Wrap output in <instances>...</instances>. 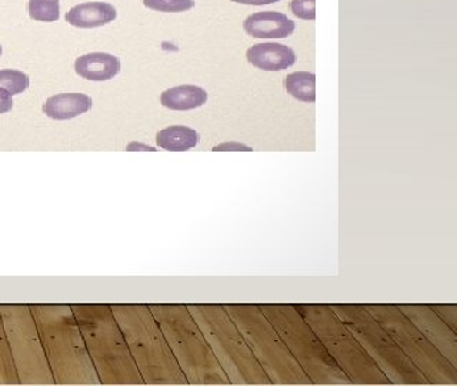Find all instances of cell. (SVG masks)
<instances>
[{"mask_svg": "<svg viewBox=\"0 0 457 386\" xmlns=\"http://www.w3.org/2000/svg\"><path fill=\"white\" fill-rule=\"evenodd\" d=\"M30 311L39 331L54 383H100L71 305H30Z\"/></svg>", "mask_w": 457, "mask_h": 386, "instance_id": "cell-1", "label": "cell"}, {"mask_svg": "<svg viewBox=\"0 0 457 386\" xmlns=\"http://www.w3.org/2000/svg\"><path fill=\"white\" fill-rule=\"evenodd\" d=\"M102 385H145L111 305H71Z\"/></svg>", "mask_w": 457, "mask_h": 386, "instance_id": "cell-2", "label": "cell"}, {"mask_svg": "<svg viewBox=\"0 0 457 386\" xmlns=\"http://www.w3.org/2000/svg\"><path fill=\"white\" fill-rule=\"evenodd\" d=\"M145 385H189L149 305H111Z\"/></svg>", "mask_w": 457, "mask_h": 386, "instance_id": "cell-3", "label": "cell"}, {"mask_svg": "<svg viewBox=\"0 0 457 386\" xmlns=\"http://www.w3.org/2000/svg\"><path fill=\"white\" fill-rule=\"evenodd\" d=\"M149 309L189 385H230L186 305L156 304L149 305Z\"/></svg>", "mask_w": 457, "mask_h": 386, "instance_id": "cell-4", "label": "cell"}, {"mask_svg": "<svg viewBox=\"0 0 457 386\" xmlns=\"http://www.w3.org/2000/svg\"><path fill=\"white\" fill-rule=\"evenodd\" d=\"M211 345L230 385H271L249 343L223 305H186Z\"/></svg>", "mask_w": 457, "mask_h": 386, "instance_id": "cell-5", "label": "cell"}, {"mask_svg": "<svg viewBox=\"0 0 457 386\" xmlns=\"http://www.w3.org/2000/svg\"><path fill=\"white\" fill-rule=\"evenodd\" d=\"M271 385H313L259 305H223Z\"/></svg>", "mask_w": 457, "mask_h": 386, "instance_id": "cell-6", "label": "cell"}, {"mask_svg": "<svg viewBox=\"0 0 457 386\" xmlns=\"http://www.w3.org/2000/svg\"><path fill=\"white\" fill-rule=\"evenodd\" d=\"M293 306L318 333L352 385H393L330 305L299 304Z\"/></svg>", "mask_w": 457, "mask_h": 386, "instance_id": "cell-7", "label": "cell"}, {"mask_svg": "<svg viewBox=\"0 0 457 386\" xmlns=\"http://www.w3.org/2000/svg\"><path fill=\"white\" fill-rule=\"evenodd\" d=\"M313 385H352L318 333L290 304H259Z\"/></svg>", "mask_w": 457, "mask_h": 386, "instance_id": "cell-8", "label": "cell"}, {"mask_svg": "<svg viewBox=\"0 0 457 386\" xmlns=\"http://www.w3.org/2000/svg\"><path fill=\"white\" fill-rule=\"evenodd\" d=\"M330 307L356 336V340L393 385H428L425 375L414 366L413 362L363 305L332 304Z\"/></svg>", "mask_w": 457, "mask_h": 386, "instance_id": "cell-9", "label": "cell"}, {"mask_svg": "<svg viewBox=\"0 0 457 386\" xmlns=\"http://www.w3.org/2000/svg\"><path fill=\"white\" fill-rule=\"evenodd\" d=\"M378 325L392 336L428 385H457V368L433 347V343L411 323L396 305L361 304Z\"/></svg>", "mask_w": 457, "mask_h": 386, "instance_id": "cell-10", "label": "cell"}, {"mask_svg": "<svg viewBox=\"0 0 457 386\" xmlns=\"http://www.w3.org/2000/svg\"><path fill=\"white\" fill-rule=\"evenodd\" d=\"M0 315L21 383H54L30 305H0Z\"/></svg>", "mask_w": 457, "mask_h": 386, "instance_id": "cell-11", "label": "cell"}, {"mask_svg": "<svg viewBox=\"0 0 457 386\" xmlns=\"http://www.w3.org/2000/svg\"><path fill=\"white\" fill-rule=\"evenodd\" d=\"M416 328L433 343V347L457 368V333L439 318L428 305H396Z\"/></svg>", "mask_w": 457, "mask_h": 386, "instance_id": "cell-12", "label": "cell"}, {"mask_svg": "<svg viewBox=\"0 0 457 386\" xmlns=\"http://www.w3.org/2000/svg\"><path fill=\"white\" fill-rule=\"evenodd\" d=\"M243 29L256 39H285L295 32V21L280 12H257L243 21Z\"/></svg>", "mask_w": 457, "mask_h": 386, "instance_id": "cell-13", "label": "cell"}, {"mask_svg": "<svg viewBox=\"0 0 457 386\" xmlns=\"http://www.w3.org/2000/svg\"><path fill=\"white\" fill-rule=\"evenodd\" d=\"M247 61L254 68L268 71H280L290 68L296 61V55L282 43H257L247 50Z\"/></svg>", "mask_w": 457, "mask_h": 386, "instance_id": "cell-14", "label": "cell"}, {"mask_svg": "<svg viewBox=\"0 0 457 386\" xmlns=\"http://www.w3.org/2000/svg\"><path fill=\"white\" fill-rule=\"evenodd\" d=\"M121 63L119 57L104 52H92L78 57L75 71L80 78L92 82H106L120 73Z\"/></svg>", "mask_w": 457, "mask_h": 386, "instance_id": "cell-15", "label": "cell"}, {"mask_svg": "<svg viewBox=\"0 0 457 386\" xmlns=\"http://www.w3.org/2000/svg\"><path fill=\"white\" fill-rule=\"evenodd\" d=\"M118 18V12L107 2H86L71 7L66 13V21L75 28L92 29L111 23Z\"/></svg>", "mask_w": 457, "mask_h": 386, "instance_id": "cell-16", "label": "cell"}, {"mask_svg": "<svg viewBox=\"0 0 457 386\" xmlns=\"http://www.w3.org/2000/svg\"><path fill=\"white\" fill-rule=\"evenodd\" d=\"M92 105V99L86 93H59L45 102L43 113L54 121H68L90 111Z\"/></svg>", "mask_w": 457, "mask_h": 386, "instance_id": "cell-17", "label": "cell"}, {"mask_svg": "<svg viewBox=\"0 0 457 386\" xmlns=\"http://www.w3.org/2000/svg\"><path fill=\"white\" fill-rule=\"evenodd\" d=\"M206 90L196 85H180L164 90L161 95V104L170 111H192L204 106L207 102Z\"/></svg>", "mask_w": 457, "mask_h": 386, "instance_id": "cell-18", "label": "cell"}, {"mask_svg": "<svg viewBox=\"0 0 457 386\" xmlns=\"http://www.w3.org/2000/svg\"><path fill=\"white\" fill-rule=\"evenodd\" d=\"M200 136L195 129L187 126H169L157 133V147L169 152H186L197 147Z\"/></svg>", "mask_w": 457, "mask_h": 386, "instance_id": "cell-19", "label": "cell"}, {"mask_svg": "<svg viewBox=\"0 0 457 386\" xmlns=\"http://www.w3.org/2000/svg\"><path fill=\"white\" fill-rule=\"evenodd\" d=\"M286 92L300 102L313 104L316 102V76L309 71L290 73L283 82Z\"/></svg>", "mask_w": 457, "mask_h": 386, "instance_id": "cell-20", "label": "cell"}, {"mask_svg": "<svg viewBox=\"0 0 457 386\" xmlns=\"http://www.w3.org/2000/svg\"><path fill=\"white\" fill-rule=\"evenodd\" d=\"M16 383H21V381L14 366L11 347H9L4 321L0 315V385H16Z\"/></svg>", "mask_w": 457, "mask_h": 386, "instance_id": "cell-21", "label": "cell"}, {"mask_svg": "<svg viewBox=\"0 0 457 386\" xmlns=\"http://www.w3.org/2000/svg\"><path fill=\"white\" fill-rule=\"evenodd\" d=\"M28 13L33 21H56L61 18L59 0H29Z\"/></svg>", "mask_w": 457, "mask_h": 386, "instance_id": "cell-22", "label": "cell"}, {"mask_svg": "<svg viewBox=\"0 0 457 386\" xmlns=\"http://www.w3.org/2000/svg\"><path fill=\"white\" fill-rule=\"evenodd\" d=\"M30 85L29 76L16 69H2L0 71V88H4L11 96L25 92Z\"/></svg>", "mask_w": 457, "mask_h": 386, "instance_id": "cell-23", "label": "cell"}, {"mask_svg": "<svg viewBox=\"0 0 457 386\" xmlns=\"http://www.w3.org/2000/svg\"><path fill=\"white\" fill-rule=\"evenodd\" d=\"M147 9L166 13H179L190 11L195 6V0H143Z\"/></svg>", "mask_w": 457, "mask_h": 386, "instance_id": "cell-24", "label": "cell"}, {"mask_svg": "<svg viewBox=\"0 0 457 386\" xmlns=\"http://www.w3.org/2000/svg\"><path fill=\"white\" fill-rule=\"evenodd\" d=\"M290 11L296 18L303 21H314L316 19V0H292Z\"/></svg>", "mask_w": 457, "mask_h": 386, "instance_id": "cell-25", "label": "cell"}, {"mask_svg": "<svg viewBox=\"0 0 457 386\" xmlns=\"http://www.w3.org/2000/svg\"><path fill=\"white\" fill-rule=\"evenodd\" d=\"M12 107H13V99L4 88H0V114L12 111Z\"/></svg>", "mask_w": 457, "mask_h": 386, "instance_id": "cell-26", "label": "cell"}, {"mask_svg": "<svg viewBox=\"0 0 457 386\" xmlns=\"http://www.w3.org/2000/svg\"><path fill=\"white\" fill-rule=\"evenodd\" d=\"M214 152H221V150H243V152H250L252 147H246V145H243V143H221V145H218V147H213Z\"/></svg>", "mask_w": 457, "mask_h": 386, "instance_id": "cell-27", "label": "cell"}, {"mask_svg": "<svg viewBox=\"0 0 457 386\" xmlns=\"http://www.w3.org/2000/svg\"><path fill=\"white\" fill-rule=\"evenodd\" d=\"M236 4H249V6H264V4H276L278 0H232Z\"/></svg>", "mask_w": 457, "mask_h": 386, "instance_id": "cell-28", "label": "cell"}, {"mask_svg": "<svg viewBox=\"0 0 457 386\" xmlns=\"http://www.w3.org/2000/svg\"><path fill=\"white\" fill-rule=\"evenodd\" d=\"M2 52H4V50H2V46H0V56H2Z\"/></svg>", "mask_w": 457, "mask_h": 386, "instance_id": "cell-29", "label": "cell"}]
</instances>
